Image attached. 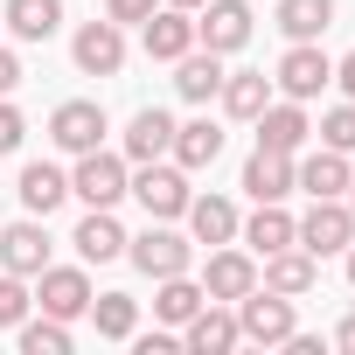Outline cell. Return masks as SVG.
<instances>
[{
	"label": "cell",
	"mask_w": 355,
	"mask_h": 355,
	"mask_svg": "<svg viewBox=\"0 0 355 355\" xmlns=\"http://www.w3.org/2000/svg\"><path fill=\"white\" fill-rule=\"evenodd\" d=\"M125 182H132V160H125V153H105V146L77 153V167H70V196L91 202V209H119Z\"/></svg>",
	"instance_id": "cell-1"
},
{
	"label": "cell",
	"mask_w": 355,
	"mask_h": 355,
	"mask_svg": "<svg viewBox=\"0 0 355 355\" xmlns=\"http://www.w3.org/2000/svg\"><path fill=\"white\" fill-rule=\"evenodd\" d=\"M125 258L146 272V279H174L196 265V237H182L174 223H146L139 237H125Z\"/></svg>",
	"instance_id": "cell-2"
},
{
	"label": "cell",
	"mask_w": 355,
	"mask_h": 355,
	"mask_svg": "<svg viewBox=\"0 0 355 355\" xmlns=\"http://www.w3.org/2000/svg\"><path fill=\"white\" fill-rule=\"evenodd\" d=\"M125 196H139V209L153 216V223H174V216H189V167H160V160H146L132 182H125Z\"/></svg>",
	"instance_id": "cell-3"
},
{
	"label": "cell",
	"mask_w": 355,
	"mask_h": 355,
	"mask_svg": "<svg viewBox=\"0 0 355 355\" xmlns=\"http://www.w3.org/2000/svg\"><path fill=\"white\" fill-rule=\"evenodd\" d=\"M300 327V313H293V300L286 293H265V286H251L244 300H237V334L244 341H258V348H286V334Z\"/></svg>",
	"instance_id": "cell-4"
},
{
	"label": "cell",
	"mask_w": 355,
	"mask_h": 355,
	"mask_svg": "<svg viewBox=\"0 0 355 355\" xmlns=\"http://www.w3.org/2000/svg\"><path fill=\"white\" fill-rule=\"evenodd\" d=\"M293 244H300V251H313V258L348 251V244H355V209H348L341 196H320V202L293 223Z\"/></svg>",
	"instance_id": "cell-5"
},
{
	"label": "cell",
	"mask_w": 355,
	"mask_h": 355,
	"mask_svg": "<svg viewBox=\"0 0 355 355\" xmlns=\"http://www.w3.org/2000/svg\"><path fill=\"white\" fill-rule=\"evenodd\" d=\"M272 77H279V91H286V98H300V105H306V98H320V91L334 84V56H327L320 42H293V49L279 56V70H272Z\"/></svg>",
	"instance_id": "cell-6"
},
{
	"label": "cell",
	"mask_w": 355,
	"mask_h": 355,
	"mask_svg": "<svg viewBox=\"0 0 355 355\" xmlns=\"http://www.w3.org/2000/svg\"><path fill=\"white\" fill-rule=\"evenodd\" d=\"M70 56H77L84 77H119L125 70V28L119 21H84L70 35Z\"/></svg>",
	"instance_id": "cell-7"
},
{
	"label": "cell",
	"mask_w": 355,
	"mask_h": 355,
	"mask_svg": "<svg viewBox=\"0 0 355 355\" xmlns=\"http://www.w3.org/2000/svg\"><path fill=\"white\" fill-rule=\"evenodd\" d=\"M35 300H42V313H56V320H84V313H91V279H84V265H42V272H35Z\"/></svg>",
	"instance_id": "cell-8"
},
{
	"label": "cell",
	"mask_w": 355,
	"mask_h": 355,
	"mask_svg": "<svg viewBox=\"0 0 355 355\" xmlns=\"http://www.w3.org/2000/svg\"><path fill=\"white\" fill-rule=\"evenodd\" d=\"M196 42H202V49H216V56H237V49L251 42V0H202Z\"/></svg>",
	"instance_id": "cell-9"
},
{
	"label": "cell",
	"mask_w": 355,
	"mask_h": 355,
	"mask_svg": "<svg viewBox=\"0 0 355 355\" xmlns=\"http://www.w3.org/2000/svg\"><path fill=\"white\" fill-rule=\"evenodd\" d=\"M105 105L98 98H70V105H56V119H49V139L63 146V153H91V146H105Z\"/></svg>",
	"instance_id": "cell-10"
},
{
	"label": "cell",
	"mask_w": 355,
	"mask_h": 355,
	"mask_svg": "<svg viewBox=\"0 0 355 355\" xmlns=\"http://www.w3.org/2000/svg\"><path fill=\"white\" fill-rule=\"evenodd\" d=\"M244 334H237V306H223V300H202L189 320H182V348H196V355H230Z\"/></svg>",
	"instance_id": "cell-11"
},
{
	"label": "cell",
	"mask_w": 355,
	"mask_h": 355,
	"mask_svg": "<svg viewBox=\"0 0 355 355\" xmlns=\"http://www.w3.org/2000/svg\"><path fill=\"white\" fill-rule=\"evenodd\" d=\"M251 125H258V146H272V153H300L313 139V119L300 112V98H272Z\"/></svg>",
	"instance_id": "cell-12"
},
{
	"label": "cell",
	"mask_w": 355,
	"mask_h": 355,
	"mask_svg": "<svg viewBox=\"0 0 355 355\" xmlns=\"http://www.w3.org/2000/svg\"><path fill=\"white\" fill-rule=\"evenodd\" d=\"M251 286H258V258H251V251L216 244V251H209V272H202V293H209V300H223V306H237Z\"/></svg>",
	"instance_id": "cell-13"
},
{
	"label": "cell",
	"mask_w": 355,
	"mask_h": 355,
	"mask_svg": "<svg viewBox=\"0 0 355 355\" xmlns=\"http://www.w3.org/2000/svg\"><path fill=\"white\" fill-rule=\"evenodd\" d=\"M313 279H320V258H313V251H300V244L265 251V265H258V286H265V293H286V300L313 293Z\"/></svg>",
	"instance_id": "cell-14"
},
{
	"label": "cell",
	"mask_w": 355,
	"mask_h": 355,
	"mask_svg": "<svg viewBox=\"0 0 355 355\" xmlns=\"http://www.w3.org/2000/svg\"><path fill=\"white\" fill-rule=\"evenodd\" d=\"M139 28H146V56H153V63H174V56L196 49V15H189V8H167V0H160Z\"/></svg>",
	"instance_id": "cell-15"
},
{
	"label": "cell",
	"mask_w": 355,
	"mask_h": 355,
	"mask_svg": "<svg viewBox=\"0 0 355 355\" xmlns=\"http://www.w3.org/2000/svg\"><path fill=\"white\" fill-rule=\"evenodd\" d=\"M0 265L21 272V279H35V272L49 265V230H42V216H21V223L0 230Z\"/></svg>",
	"instance_id": "cell-16"
},
{
	"label": "cell",
	"mask_w": 355,
	"mask_h": 355,
	"mask_svg": "<svg viewBox=\"0 0 355 355\" xmlns=\"http://www.w3.org/2000/svg\"><path fill=\"white\" fill-rule=\"evenodd\" d=\"M348 182H355V167H348V153H334V146L293 160V189H306L313 202H320V196H348Z\"/></svg>",
	"instance_id": "cell-17"
},
{
	"label": "cell",
	"mask_w": 355,
	"mask_h": 355,
	"mask_svg": "<svg viewBox=\"0 0 355 355\" xmlns=\"http://www.w3.org/2000/svg\"><path fill=\"white\" fill-rule=\"evenodd\" d=\"M15 196H21V209H28V216H42V223H49V209H63V202H70V174H63V167H49V160H28V167H21V182H15Z\"/></svg>",
	"instance_id": "cell-18"
},
{
	"label": "cell",
	"mask_w": 355,
	"mask_h": 355,
	"mask_svg": "<svg viewBox=\"0 0 355 355\" xmlns=\"http://www.w3.org/2000/svg\"><path fill=\"white\" fill-rule=\"evenodd\" d=\"M223 77H230V70H223V56H216V49H202V42H196L189 56H174V91H182L189 105H209V98L223 91Z\"/></svg>",
	"instance_id": "cell-19"
},
{
	"label": "cell",
	"mask_w": 355,
	"mask_h": 355,
	"mask_svg": "<svg viewBox=\"0 0 355 355\" xmlns=\"http://www.w3.org/2000/svg\"><path fill=\"white\" fill-rule=\"evenodd\" d=\"M244 196H251V202H286V196H293V153L258 146V153L244 160Z\"/></svg>",
	"instance_id": "cell-20"
},
{
	"label": "cell",
	"mask_w": 355,
	"mask_h": 355,
	"mask_svg": "<svg viewBox=\"0 0 355 355\" xmlns=\"http://www.w3.org/2000/svg\"><path fill=\"white\" fill-rule=\"evenodd\" d=\"M167 146H174V119H167L160 105H146V112H132V125H125V146H119V153H125L132 167H146V160H160Z\"/></svg>",
	"instance_id": "cell-21"
},
{
	"label": "cell",
	"mask_w": 355,
	"mask_h": 355,
	"mask_svg": "<svg viewBox=\"0 0 355 355\" xmlns=\"http://www.w3.org/2000/svg\"><path fill=\"white\" fill-rule=\"evenodd\" d=\"M70 244H77V258H84V265H112V258H125V230H119V216H112V209H91V216L77 223V237H70Z\"/></svg>",
	"instance_id": "cell-22"
},
{
	"label": "cell",
	"mask_w": 355,
	"mask_h": 355,
	"mask_svg": "<svg viewBox=\"0 0 355 355\" xmlns=\"http://www.w3.org/2000/svg\"><path fill=\"white\" fill-rule=\"evenodd\" d=\"M167 153H174V167H189V174H196V167H216V153H223V125H216V119L174 125V146H167Z\"/></svg>",
	"instance_id": "cell-23"
},
{
	"label": "cell",
	"mask_w": 355,
	"mask_h": 355,
	"mask_svg": "<svg viewBox=\"0 0 355 355\" xmlns=\"http://www.w3.org/2000/svg\"><path fill=\"white\" fill-rule=\"evenodd\" d=\"M237 202L230 196H189V230H196V244H230L237 237Z\"/></svg>",
	"instance_id": "cell-24"
},
{
	"label": "cell",
	"mask_w": 355,
	"mask_h": 355,
	"mask_svg": "<svg viewBox=\"0 0 355 355\" xmlns=\"http://www.w3.org/2000/svg\"><path fill=\"white\" fill-rule=\"evenodd\" d=\"M0 21H8L21 42H49V35L63 28V0H8Z\"/></svg>",
	"instance_id": "cell-25"
},
{
	"label": "cell",
	"mask_w": 355,
	"mask_h": 355,
	"mask_svg": "<svg viewBox=\"0 0 355 355\" xmlns=\"http://www.w3.org/2000/svg\"><path fill=\"white\" fill-rule=\"evenodd\" d=\"M216 98H223V112H230V119H244V125H251V119L272 105V77H265V70H237V77H223V91H216Z\"/></svg>",
	"instance_id": "cell-26"
},
{
	"label": "cell",
	"mask_w": 355,
	"mask_h": 355,
	"mask_svg": "<svg viewBox=\"0 0 355 355\" xmlns=\"http://www.w3.org/2000/svg\"><path fill=\"white\" fill-rule=\"evenodd\" d=\"M202 300H209V293H202L189 272H174V279H153V313H160L167 327H182V320H189Z\"/></svg>",
	"instance_id": "cell-27"
},
{
	"label": "cell",
	"mask_w": 355,
	"mask_h": 355,
	"mask_svg": "<svg viewBox=\"0 0 355 355\" xmlns=\"http://www.w3.org/2000/svg\"><path fill=\"white\" fill-rule=\"evenodd\" d=\"M279 28L293 42H320L334 28V0H279Z\"/></svg>",
	"instance_id": "cell-28"
},
{
	"label": "cell",
	"mask_w": 355,
	"mask_h": 355,
	"mask_svg": "<svg viewBox=\"0 0 355 355\" xmlns=\"http://www.w3.org/2000/svg\"><path fill=\"white\" fill-rule=\"evenodd\" d=\"M237 237H244L258 258H265V251H286V244H293V216H286L279 202H258V216H251V223H237Z\"/></svg>",
	"instance_id": "cell-29"
},
{
	"label": "cell",
	"mask_w": 355,
	"mask_h": 355,
	"mask_svg": "<svg viewBox=\"0 0 355 355\" xmlns=\"http://www.w3.org/2000/svg\"><path fill=\"white\" fill-rule=\"evenodd\" d=\"M91 320H98L105 341H132V334H139V300H132V293H98V300H91Z\"/></svg>",
	"instance_id": "cell-30"
},
{
	"label": "cell",
	"mask_w": 355,
	"mask_h": 355,
	"mask_svg": "<svg viewBox=\"0 0 355 355\" xmlns=\"http://www.w3.org/2000/svg\"><path fill=\"white\" fill-rule=\"evenodd\" d=\"M15 334H21V355H70V320L56 313H28Z\"/></svg>",
	"instance_id": "cell-31"
},
{
	"label": "cell",
	"mask_w": 355,
	"mask_h": 355,
	"mask_svg": "<svg viewBox=\"0 0 355 355\" xmlns=\"http://www.w3.org/2000/svg\"><path fill=\"white\" fill-rule=\"evenodd\" d=\"M320 146H334V153H355V98H341L334 112H320Z\"/></svg>",
	"instance_id": "cell-32"
},
{
	"label": "cell",
	"mask_w": 355,
	"mask_h": 355,
	"mask_svg": "<svg viewBox=\"0 0 355 355\" xmlns=\"http://www.w3.org/2000/svg\"><path fill=\"white\" fill-rule=\"evenodd\" d=\"M28 286H21V272H0V327H21L28 320Z\"/></svg>",
	"instance_id": "cell-33"
},
{
	"label": "cell",
	"mask_w": 355,
	"mask_h": 355,
	"mask_svg": "<svg viewBox=\"0 0 355 355\" xmlns=\"http://www.w3.org/2000/svg\"><path fill=\"white\" fill-rule=\"evenodd\" d=\"M160 8V0H105V21H119V28H132V21H146Z\"/></svg>",
	"instance_id": "cell-34"
},
{
	"label": "cell",
	"mask_w": 355,
	"mask_h": 355,
	"mask_svg": "<svg viewBox=\"0 0 355 355\" xmlns=\"http://www.w3.org/2000/svg\"><path fill=\"white\" fill-rule=\"evenodd\" d=\"M21 139H28V119H21V112H15L8 98H0V153H15Z\"/></svg>",
	"instance_id": "cell-35"
},
{
	"label": "cell",
	"mask_w": 355,
	"mask_h": 355,
	"mask_svg": "<svg viewBox=\"0 0 355 355\" xmlns=\"http://www.w3.org/2000/svg\"><path fill=\"white\" fill-rule=\"evenodd\" d=\"M174 348H182V334H167V327L160 334H139V355H174Z\"/></svg>",
	"instance_id": "cell-36"
},
{
	"label": "cell",
	"mask_w": 355,
	"mask_h": 355,
	"mask_svg": "<svg viewBox=\"0 0 355 355\" xmlns=\"http://www.w3.org/2000/svg\"><path fill=\"white\" fill-rule=\"evenodd\" d=\"M15 84H21V56H15V49H0V98H8Z\"/></svg>",
	"instance_id": "cell-37"
},
{
	"label": "cell",
	"mask_w": 355,
	"mask_h": 355,
	"mask_svg": "<svg viewBox=\"0 0 355 355\" xmlns=\"http://www.w3.org/2000/svg\"><path fill=\"white\" fill-rule=\"evenodd\" d=\"M334 84H341V98H355V49L334 63Z\"/></svg>",
	"instance_id": "cell-38"
},
{
	"label": "cell",
	"mask_w": 355,
	"mask_h": 355,
	"mask_svg": "<svg viewBox=\"0 0 355 355\" xmlns=\"http://www.w3.org/2000/svg\"><path fill=\"white\" fill-rule=\"evenodd\" d=\"M334 348H348V355H355V313H348V320L334 327Z\"/></svg>",
	"instance_id": "cell-39"
},
{
	"label": "cell",
	"mask_w": 355,
	"mask_h": 355,
	"mask_svg": "<svg viewBox=\"0 0 355 355\" xmlns=\"http://www.w3.org/2000/svg\"><path fill=\"white\" fill-rule=\"evenodd\" d=\"M167 8H189V15H196V8H202V0H167Z\"/></svg>",
	"instance_id": "cell-40"
},
{
	"label": "cell",
	"mask_w": 355,
	"mask_h": 355,
	"mask_svg": "<svg viewBox=\"0 0 355 355\" xmlns=\"http://www.w3.org/2000/svg\"><path fill=\"white\" fill-rule=\"evenodd\" d=\"M348 286H355V244H348Z\"/></svg>",
	"instance_id": "cell-41"
},
{
	"label": "cell",
	"mask_w": 355,
	"mask_h": 355,
	"mask_svg": "<svg viewBox=\"0 0 355 355\" xmlns=\"http://www.w3.org/2000/svg\"><path fill=\"white\" fill-rule=\"evenodd\" d=\"M348 209H355V182H348Z\"/></svg>",
	"instance_id": "cell-42"
}]
</instances>
